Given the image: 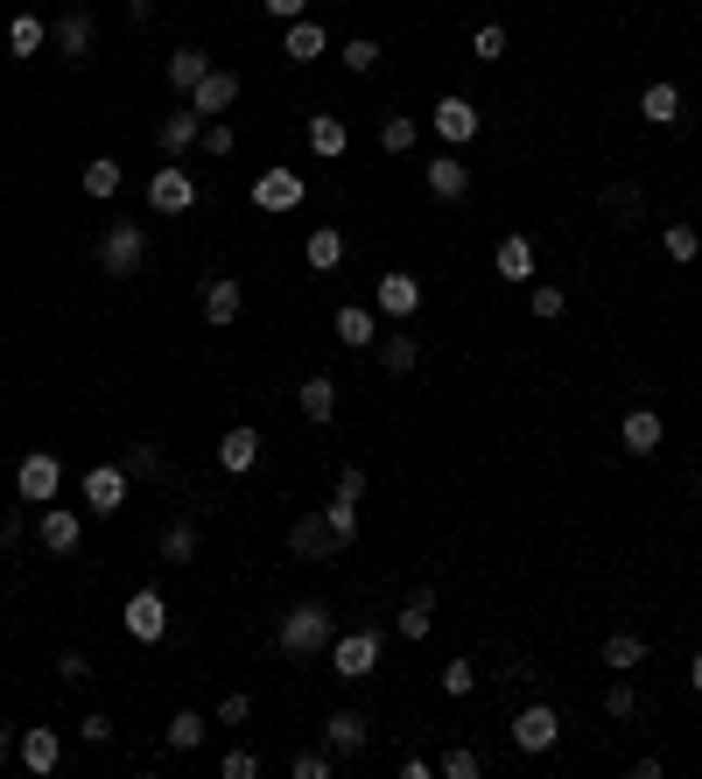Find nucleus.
<instances>
[{
  "label": "nucleus",
  "mask_w": 702,
  "mask_h": 779,
  "mask_svg": "<svg viewBox=\"0 0 702 779\" xmlns=\"http://www.w3.org/2000/svg\"><path fill=\"white\" fill-rule=\"evenodd\" d=\"M295 779H331V752H295Z\"/></svg>",
  "instance_id": "obj_52"
},
{
  "label": "nucleus",
  "mask_w": 702,
  "mask_h": 779,
  "mask_svg": "<svg viewBox=\"0 0 702 779\" xmlns=\"http://www.w3.org/2000/svg\"><path fill=\"white\" fill-rule=\"evenodd\" d=\"M295 408H303V422L309 429H323L337 414V380L331 372H317V380H303V394H295Z\"/></svg>",
  "instance_id": "obj_18"
},
{
  "label": "nucleus",
  "mask_w": 702,
  "mask_h": 779,
  "mask_svg": "<svg viewBox=\"0 0 702 779\" xmlns=\"http://www.w3.org/2000/svg\"><path fill=\"white\" fill-rule=\"evenodd\" d=\"M78 738H85V744H113V716H99V710H92V716L78 724Z\"/></svg>",
  "instance_id": "obj_54"
},
{
  "label": "nucleus",
  "mask_w": 702,
  "mask_h": 779,
  "mask_svg": "<svg viewBox=\"0 0 702 779\" xmlns=\"http://www.w3.org/2000/svg\"><path fill=\"white\" fill-rule=\"evenodd\" d=\"M56 485H64V463H56L50 449H28V457L14 463V491H22L28 506H50V499H56Z\"/></svg>",
  "instance_id": "obj_4"
},
{
  "label": "nucleus",
  "mask_w": 702,
  "mask_h": 779,
  "mask_svg": "<svg viewBox=\"0 0 702 779\" xmlns=\"http://www.w3.org/2000/svg\"><path fill=\"white\" fill-rule=\"evenodd\" d=\"M400 639H429V633H436V590H414L408 597V604H400Z\"/></svg>",
  "instance_id": "obj_26"
},
{
  "label": "nucleus",
  "mask_w": 702,
  "mask_h": 779,
  "mask_svg": "<svg viewBox=\"0 0 702 779\" xmlns=\"http://www.w3.org/2000/svg\"><path fill=\"white\" fill-rule=\"evenodd\" d=\"M337 337H345L352 352H358V344H380V323H372V309H366V303H345V309H337Z\"/></svg>",
  "instance_id": "obj_32"
},
{
  "label": "nucleus",
  "mask_w": 702,
  "mask_h": 779,
  "mask_svg": "<svg viewBox=\"0 0 702 779\" xmlns=\"http://www.w3.org/2000/svg\"><path fill=\"white\" fill-rule=\"evenodd\" d=\"M492 267H499V281H534V239H527V232L499 239V253H492Z\"/></svg>",
  "instance_id": "obj_22"
},
{
  "label": "nucleus",
  "mask_w": 702,
  "mask_h": 779,
  "mask_svg": "<svg viewBox=\"0 0 702 779\" xmlns=\"http://www.w3.org/2000/svg\"><path fill=\"white\" fill-rule=\"evenodd\" d=\"M345 64H352V71H372V64H380V42H372V36H352V42H345Z\"/></svg>",
  "instance_id": "obj_50"
},
{
  "label": "nucleus",
  "mask_w": 702,
  "mask_h": 779,
  "mask_svg": "<svg viewBox=\"0 0 702 779\" xmlns=\"http://www.w3.org/2000/svg\"><path fill=\"white\" fill-rule=\"evenodd\" d=\"M148 260V232L141 225H106V239H99V267H106L113 281H133Z\"/></svg>",
  "instance_id": "obj_2"
},
{
  "label": "nucleus",
  "mask_w": 702,
  "mask_h": 779,
  "mask_svg": "<svg viewBox=\"0 0 702 779\" xmlns=\"http://www.w3.org/2000/svg\"><path fill=\"white\" fill-rule=\"evenodd\" d=\"M639 661H647V639H639V633H611L604 639V667L611 674H633Z\"/></svg>",
  "instance_id": "obj_34"
},
{
  "label": "nucleus",
  "mask_w": 702,
  "mask_h": 779,
  "mask_svg": "<svg viewBox=\"0 0 702 779\" xmlns=\"http://www.w3.org/2000/svg\"><path fill=\"white\" fill-rule=\"evenodd\" d=\"M275 639H281V653H295V661H303V653H323V647H331L337 625H331V611L309 597V604H295L289 618H281V633H275Z\"/></svg>",
  "instance_id": "obj_1"
},
{
  "label": "nucleus",
  "mask_w": 702,
  "mask_h": 779,
  "mask_svg": "<svg viewBox=\"0 0 702 779\" xmlns=\"http://www.w3.org/2000/svg\"><path fill=\"white\" fill-rule=\"evenodd\" d=\"M309 197V183L295 169H260L253 176V212H295Z\"/></svg>",
  "instance_id": "obj_7"
},
{
  "label": "nucleus",
  "mask_w": 702,
  "mask_h": 779,
  "mask_svg": "<svg viewBox=\"0 0 702 779\" xmlns=\"http://www.w3.org/2000/svg\"><path fill=\"white\" fill-rule=\"evenodd\" d=\"M289 555H303V562H331V555H337L331 520H323V513H295V527H289Z\"/></svg>",
  "instance_id": "obj_8"
},
{
  "label": "nucleus",
  "mask_w": 702,
  "mask_h": 779,
  "mask_svg": "<svg viewBox=\"0 0 702 779\" xmlns=\"http://www.w3.org/2000/svg\"><path fill=\"white\" fill-rule=\"evenodd\" d=\"M204 127H212V119H204L197 106H183V113H169V119H162V127H155V141H162V155H169V162H183V155H190V148H197V141H204Z\"/></svg>",
  "instance_id": "obj_11"
},
{
  "label": "nucleus",
  "mask_w": 702,
  "mask_h": 779,
  "mask_svg": "<svg viewBox=\"0 0 702 779\" xmlns=\"http://www.w3.org/2000/svg\"><path fill=\"white\" fill-rule=\"evenodd\" d=\"M92 36H99V22H92L85 8L56 22V42H64V56H71V64H78V56H92Z\"/></svg>",
  "instance_id": "obj_28"
},
{
  "label": "nucleus",
  "mask_w": 702,
  "mask_h": 779,
  "mask_svg": "<svg viewBox=\"0 0 702 779\" xmlns=\"http://www.w3.org/2000/svg\"><path fill=\"white\" fill-rule=\"evenodd\" d=\"M323 520H331L337 548H352V541H358V506H352V499H331V506H323Z\"/></svg>",
  "instance_id": "obj_38"
},
{
  "label": "nucleus",
  "mask_w": 702,
  "mask_h": 779,
  "mask_svg": "<svg viewBox=\"0 0 702 779\" xmlns=\"http://www.w3.org/2000/svg\"><path fill=\"white\" fill-rule=\"evenodd\" d=\"M303 253H309V267H317V274H331V267L345 260V232H337V225H317Z\"/></svg>",
  "instance_id": "obj_31"
},
{
  "label": "nucleus",
  "mask_w": 702,
  "mask_h": 779,
  "mask_svg": "<svg viewBox=\"0 0 702 779\" xmlns=\"http://www.w3.org/2000/svg\"><path fill=\"white\" fill-rule=\"evenodd\" d=\"M689 681H695V695H702V653H695V661H689Z\"/></svg>",
  "instance_id": "obj_59"
},
{
  "label": "nucleus",
  "mask_w": 702,
  "mask_h": 779,
  "mask_svg": "<svg viewBox=\"0 0 702 779\" xmlns=\"http://www.w3.org/2000/svg\"><path fill=\"white\" fill-rule=\"evenodd\" d=\"M190 106H197L204 119H218V113H232V106H239V78H232V71H218V64H212V78H204V85H197V92H190Z\"/></svg>",
  "instance_id": "obj_17"
},
{
  "label": "nucleus",
  "mask_w": 702,
  "mask_h": 779,
  "mask_svg": "<svg viewBox=\"0 0 702 779\" xmlns=\"http://www.w3.org/2000/svg\"><path fill=\"white\" fill-rule=\"evenodd\" d=\"M239 303H246V295H239V281H226V274L204 281V323H218V331L239 323Z\"/></svg>",
  "instance_id": "obj_21"
},
{
  "label": "nucleus",
  "mask_w": 702,
  "mask_h": 779,
  "mask_svg": "<svg viewBox=\"0 0 702 779\" xmlns=\"http://www.w3.org/2000/svg\"><path fill=\"white\" fill-rule=\"evenodd\" d=\"M148 212H162V218H183V212H197V176H190L183 162L155 169V176H148Z\"/></svg>",
  "instance_id": "obj_3"
},
{
  "label": "nucleus",
  "mask_w": 702,
  "mask_h": 779,
  "mask_svg": "<svg viewBox=\"0 0 702 779\" xmlns=\"http://www.w3.org/2000/svg\"><path fill=\"white\" fill-rule=\"evenodd\" d=\"M372 309H380V317H400V323H408L414 309H422V281L400 274V267H394V274H380V289H372Z\"/></svg>",
  "instance_id": "obj_9"
},
{
  "label": "nucleus",
  "mask_w": 702,
  "mask_h": 779,
  "mask_svg": "<svg viewBox=\"0 0 702 779\" xmlns=\"http://www.w3.org/2000/svg\"><path fill=\"white\" fill-rule=\"evenodd\" d=\"M639 119H647V127H675V119H681V92H675V85H647V92H639Z\"/></svg>",
  "instance_id": "obj_25"
},
{
  "label": "nucleus",
  "mask_w": 702,
  "mask_h": 779,
  "mask_svg": "<svg viewBox=\"0 0 702 779\" xmlns=\"http://www.w3.org/2000/svg\"><path fill=\"white\" fill-rule=\"evenodd\" d=\"M162 71H169V85H176V92H197V85L212 78V56H204L197 42H183V50H176V56H169Z\"/></svg>",
  "instance_id": "obj_23"
},
{
  "label": "nucleus",
  "mask_w": 702,
  "mask_h": 779,
  "mask_svg": "<svg viewBox=\"0 0 702 779\" xmlns=\"http://www.w3.org/2000/svg\"><path fill=\"white\" fill-rule=\"evenodd\" d=\"M127 633L141 639V647H155V639L169 633V604H162L155 590H133V597H127Z\"/></svg>",
  "instance_id": "obj_13"
},
{
  "label": "nucleus",
  "mask_w": 702,
  "mask_h": 779,
  "mask_svg": "<svg viewBox=\"0 0 702 779\" xmlns=\"http://www.w3.org/2000/svg\"><path fill=\"white\" fill-rule=\"evenodd\" d=\"M253 463H260V429H226V436H218V471H232V477H246Z\"/></svg>",
  "instance_id": "obj_15"
},
{
  "label": "nucleus",
  "mask_w": 702,
  "mask_h": 779,
  "mask_svg": "<svg viewBox=\"0 0 702 779\" xmlns=\"http://www.w3.org/2000/svg\"><path fill=\"white\" fill-rule=\"evenodd\" d=\"M604 710H611V716H639V688H633V681H611V688H604Z\"/></svg>",
  "instance_id": "obj_46"
},
{
  "label": "nucleus",
  "mask_w": 702,
  "mask_h": 779,
  "mask_svg": "<svg viewBox=\"0 0 702 779\" xmlns=\"http://www.w3.org/2000/svg\"><path fill=\"white\" fill-rule=\"evenodd\" d=\"M639 204H647V197H639L633 183H611V190H604V212H611V218H639Z\"/></svg>",
  "instance_id": "obj_44"
},
{
  "label": "nucleus",
  "mask_w": 702,
  "mask_h": 779,
  "mask_svg": "<svg viewBox=\"0 0 702 779\" xmlns=\"http://www.w3.org/2000/svg\"><path fill=\"white\" fill-rule=\"evenodd\" d=\"M562 309H570V295H562V289H534V317H541V323H556Z\"/></svg>",
  "instance_id": "obj_51"
},
{
  "label": "nucleus",
  "mask_w": 702,
  "mask_h": 779,
  "mask_svg": "<svg viewBox=\"0 0 702 779\" xmlns=\"http://www.w3.org/2000/svg\"><path fill=\"white\" fill-rule=\"evenodd\" d=\"M197 744H204V716H176V724H169V752H197Z\"/></svg>",
  "instance_id": "obj_42"
},
{
  "label": "nucleus",
  "mask_w": 702,
  "mask_h": 779,
  "mask_svg": "<svg viewBox=\"0 0 702 779\" xmlns=\"http://www.w3.org/2000/svg\"><path fill=\"white\" fill-rule=\"evenodd\" d=\"M477 127H485V119H477V106H471V99H436V133H443V141H450V148H464V141H477Z\"/></svg>",
  "instance_id": "obj_14"
},
{
  "label": "nucleus",
  "mask_w": 702,
  "mask_h": 779,
  "mask_svg": "<svg viewBox=\"0 0 702 779\" xmlns=\"http://www.w3.org/2000/svg\"><path fill=\"white\" fill-rule=\"evenodd\" d=\"M127 477H169V463H162V449H155V443L127 449Z\"/></svg>",
  "instance_id": "obj_43"
},
{
  "label": "nucleus",
  "mask_w": 702,
  "mask_h": 779,
  "mask_svg": "<svg viewBox=\"0 0 702 779\" xmlns=\"http://www.w3.org/2000/svg\"><path fill=\"white\" fill-rule=\"evenodd\" d=\"M618 436H625V449H633V457H653V449H661V436H667V422H661L653 408H625Z\"/></svg>",
  "instance_id": "obj_16"
},
{
  "label": "nucleus",
  "mask_w": 702,
  "mask_h": 779,
  "mask_svg": "<svg viewBox=\"0 0 702 779\" xmlns=\"http://www.w3.org/2000/svg\"><path fill=\"white\" fill-rule=\"evenodd\" d=\"M436 681H443V695H471V688H477V674H471V661H450V667L436 674Z\"/></svg>",
  "instance_id": "obj_47"
},
{
  "label": "nucleus",
  "mask_w": 702,
  "mask_h": 779,
  "mask_svg": "<svg viewBox=\"0 0 702 779\" xmlns=\"http://www.w3.org/2000/svg\"><path fill=\"white\" fill-rule=\"evenodd\" d=\"M414 141H422V127H414L408 113H394V119H386V127H380V148H386V155H408Z\"/></svg>",
  "instance_id": "obj_37"
},
{
  "label": "nucleus",
  "mask_w": 702,
  "mask_h": 779,
  "mask_svg": "<svg viewBox=\"0 0 702 779\" xmlns=\"http://www.w3.org/2000/svg\"><path fill=\"white\" fill-rule=\"evenodd\" d=\"M436 772H443V779H477V772H485V758H477L471 744H457V752L436 758Z\"/></svg>",
  "instance_id": "obj_39"
},
{
  "label": "nucleus",
  "mask_w": 702,
  "mask_h": 779,
  "mask_svg": "<svg viewBox=\"0 0 702 779\" xmlns=\"http://www.w3.org/2000/svg\"><path fill=\"white\" fill-rule=\"evenodd\" d=\"M464 190H471V169H464L457 155H436V162H429V197H436V204H457Z\"/></svg>",
  "instance_id": "obj_20"
},
{
  "label": "nucleus",
  "mask_w": 702,
  "mask_h": 779,
  "mask_svg": "<svg viewBox=\"0 0 702 779\" xmlns=\"http://www.w3.org/2000/svg\"><path fill=\"white\" fill-rule=\"evenodd\" d=\"M197 148H204V155H218V162H226V155H232L239 141H232V127H226V119H212V127H204V141H197Z\"/></svg>",
  "instance_id": "obj_48"
},
{
  "label": "nucleus",
  "mask_w": 702,
  "mask_h": 779,
  "mask_svg": "<svg viewBox=\"0 0 702 779\" xmlns=\"http://www.w3.org/2000/svg\"><path fill=\"white\" fill-rule=\"evenodd\" d=\"M190 555H197V527H190V520H169V527H162V562L183 569Z\"/></svg>",
  "instance_id": "obj_35"
},
{
  "label": "nucleus",
  "mask_w": 702,
  "mask_h": 779,
  "mask_svg": "<svg viewBox=\"0 0 702 779\" xmlns=\"http://www.w3.org/2000/svg\"><path fill=\"white\" fill-rule=\"evenodd\" d=\"M36 541L50 548V555H78V541H85V520L71 513V506H50V513L36 520Z\"/></svg>",
  "instance_id": "obj_12"
},
{
  "label": "nucleus",
  "mask_w": 702,
  "mask_h": 779,
  "mask_svg": "<svg viewBox=\"0 0 702 779\" xmlns=\"http://www.w3.org/2000/svg\"><path fill=\"white\" fill-rule=\"evenodd\" d=\"M218 772H226V779H260V758H253L246 744H232V752L218 758Z\"/></svg>",
  "instance_id": "obj_45"
},
{
  "label": "nucleus",
  "mask_w": 702,
  "mask_h": 779,
  "mask_svg": "<svg viewBox=\"0 0 702 779\" xmlns=\"http://www.w3.org/2000/svg\"><path fill=\"white\" fill-rule=\"evenodd\" d=\"M260 8L275 14V22H303V8H309V0H260Z\"/></svg>",
  "instance_id": "obj_56"
},
{
  "label": "nucleus",
  "mask_w": 702,
  "mask_h": 779,
  "mask_svg": "<svg viewBox=\"0 0 702 779\" xmlns=\"http://www.w3.org/2000/svg\"><path fill=\"white\" fill-rule=\"evenodd\" d=\"M380 366L394 372V380H408L414 366H422V344H414L408 331H394V337H380Z\"/></svg>",
  "instance_id": "obj_30"
},
{
  "label": "nucleus",
  "mask_w": 702,
  "mask_h": 779,
  "mask_svg": "<svg viewBox=\"0 0 702 779\" xmlns=\"http://www.w3.org/2000/svg\"><path fill=\"white\" fill-rule=\"evenodd\" d=\"M323 752H331V758L366 752V716H358V710H337L331 724H323Z\"/></svg>",
  "instance_id": "obj_19"
},
{
  "label": "nucleus",
  "mask_w": 702,
  "mask_h": 779,
  "mask_svg": "<svg viewBox=\"0 0 702 779\" xmlns=\"http://www.w3.org/2000/svg\"><path fill=\"white\" fill-rule=\"evenodd\" d=\"M331 667L345 674V681H366V674L380 667V633H366V625H358V633H337L331 639Z\"/></svg>",
  "instance_id": "obj_6"
},
{
  "label": "nucleus",
  "mask_w": 702,
  "mask_h": 779,
  "mask_svg": "<svg viewBox=\"0 0 702 779\" xmlns=\"http://www.w3.org/2000/svg\"><path fill=\"white\" fill-rule=\"evenodd\" d=\"M14 758V724H0V766Z\"/></svg>",
  "instance_id": "obj_57"
},
{
  "label": "nucleus",
  "mask_w": 702,
  "mask_h": 779,
  "mask_svg": "<svg viewBox=\"0 0 702 779\" xmlns=\"http://www.w3.org/2000/svg\"><path fill=\"white\" fill-rule=\"evenodd\" d=\"M471 56H477V64H499V56H506V28H499V22H485V28L471 36Z\"/></svg>",
  "instance_id": "obj_41"
},
{
  "label": "nucleus",
  "mask_w": 702,
  "mask_h": 779,
  "mask_svg": "<svg viewBox=\"0 0 702 779\" xmlns=\"http://www.w3.org/2000/svg\"><path fill=\"white\" fill-rule=\"evenodd\" d=\"M556 738H562V716L548 710V702H527V710L513 716V752L541 758V752H556Z\"/></svg>",
  "instance_id": "obj_5"
},
{
  "label": "nucleus",
  "mask_w": 702,
  "mask_h": 779,
  "mask_svg": "<svg viewBox=\"0 0 702 779\" xmlns=\"http://www.w3.org/2000/svg\"><path fill=\"white\" fill-rule=\"evenodd\" d=\"M56 758H64V738H56V730H22V766L28 772H56Z\"/></svg>",
  "instance_id": "obj_27"
},
{
  "label": "nucleus",
  "mask_w": 702,
  "mask_h": 779,
  "mask_svg": "<svg viewBox=\"0 0 702 779\" xmlns=\"http://www.w3.org/2000/svg\"><path fill=\"white\" fill-rule=\"evenodd\" d=\"M661 246H667V260H695V253H702V239H695V225H667V232H661Z\"/></svg>",
  "instance_id": "obj_40"
},
{
  "label": "nucleus",
  "mask_w": 702,
  "mask_h": 779,
  "mask_svg": "<svg viewBox=\"0 0 702 779\" xmlns=\"http://www.w3.org/2000/svg\"><path fill=\"white\" fill-rule=\"evenodd\" d=\"M85 506L92 513H119L127 506V463H92L85 471Z\"/></svg>",
  "instance_id": "obj_10"
},
{
  "label": "nucleus",
  "mask_w": 702,
  "mask_h": 779,
  "mask_svg": "<svg viewBox=\"0 0 702 779\" xmlns=\"http://www.w3.org/2000/svg\"><path fill=\"white\" fill-rule=\"evenodd\" d=\"M337 499H366V471H358V463H345V471H337Z\"/></svg>",
  "instance_id": "obj_53"
},
{
  "label": "nucleus",
  "mask_w": 702,
  "mask_h": 779,
  "mask_svg": "<svg viewBox=\"0 0 702 779\" xmlns=\"http://www.w3.org/2000/svg\"><path fill=\"white\" fill-rule=\"evenodd\" d=\"M127 8H133V22H148V14H155V0H127Z\"/></svg>",
  "instance_id": "obj_58"
},
{
  "label": "nucleus",
  "mask_w": 702,
  "mask_h": 779,
  "mask_svg": "<svg viewBox=\"0 0 702 779\" xmlns=\"http://www.w3.org/2000/svg\"><path fill=\"white\" fill-rule=\"evenodd\" d=\"M42 42H50V22H42V14H14L8 22V50L14 56H36Z\"/></svg>",
  "instance_id": "obj_33"
},
{
  "label": "nucleus",
  "mask_w": 702,
  "mask_h": 779,
  "mask_svg": "<svg viewBox=\"0 0 702 779\" xmlns=\"http://www.w3.org/2000/svg\"><path fill=\"white\" fill-rule=\"evenodd\" d=\"M331 50V36H323V22H289V36H281V56H295V64H309V56H323Z\"/></svg>",
  "instance_id": "obj_24"
},
{
  "label": "nucleus",
  "mask_w": 702,
  "mask_h": 779,
  "mask_svg": "<svg viewBox=\"0 0 702 779\" xmlns=\"http://www.w3.org/2000/svg\"><path fill=\"white\" fill-rule=\"evenodd\" d=\"M309 148H317L323 162H337V155H345V148H352L345 119H337V113H317V119H309Z\"/></svg>",
  "instance_id": "obj_29"
},
{
  "label": "nucleus",
  "mask_w": 702,
  "mask_h": 779,
  "mask_svg": "<svg viewBox=\"0 0 702 779\" xmlns=\"http://www.w3.org/2000/svg\"><path fill=\"white\" fill-rule=\"evenodd\" d=\"M246 716H253V695H246V688H232V695L218 702V724H232V730H239Z\"/></svg>",
  "instance_id": "obj_49"
},
{
  "label": "nucleus",
  "mask_w": 702,
  "mask_h": 779,
  "mask_svg": "<svg viewBox=\"0 0 702 779\" xmlns=\"http://www.w3.org/2000/svg\"><path fill=\"white\" fill-rule=\"evenodd\" d=\"M56 674H64L71 688H85V681H92V661H85V653H64V661H56Z\"/></svg>",
  "instance_id": "obj_55"
},
{
  "label": "nucleus",
  "mask_w": 702,
  "mask_h": 779,
  "mask_svg": "<svg viewBox=\"0 0 702 779\" xmlns=\"http://www.w3.org/2000/svg\"><path fill=\"white\" fill-rule=\"evenodd\" d=\"M119 190V162L113 155H92L85 162V197H113Z\"/></svg>",
  "instance_id": "obj_36"
}]
</instances>
